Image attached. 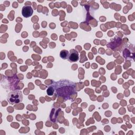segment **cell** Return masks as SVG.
I'll return each instance as SVG.
<instances>
[{
  "instance_id": "obj_1",
  "label": "cell",
  "mask_w": 135,
  "mask_h": 135,
  "mask_svg": "<svg viewBox=\"0 0 135 135\" xmlns=\"http://www.w3.org/2000/svg\"><path fill=\"white\" fill-rule=\"evenodd\" d=\"M8 101L10 104L17 103L21 102L23 99V95L21 91H15L13 92H11L7 98Z\"/></svg>"
},
{
  "instance_id": "obj_2",
  "label": "cell",
  "mask_w": 135,
  "mask_h": 135,
  "mask_svg": "<svg viewBox=\"0 0 135 135\" xmlns=\"http://www.w3.org/2000/svg\"><path fill=\"white\" fill-rule=\"evenodd\" d=\"M68 59L70 62H76L79 59V54L78 52L74 49H71L70 51Z\"/></svg>"
},
{
  "instance_id": "obj_3",
  "label": "cell",
  "mask_w": 135,
  "mask_h": 135,
  "mask_svg": "<svg viewBox=\"0 0 135 135\" xmlns=\"http://www.w3.org/2000/svg\"><path fill=\"white\" fill-rule=\"evenodd\" d=\"M33 13L32 8L29 6H25L23 7L22 10V14L25 17H28L31 16Z\"/></svg>"
},
{
  "instance_id": "obj_4",
  "label": "cell",
  "mask_w": 135,
  "mask_h": 135,
  "mask_svg": "<svg viewBox=\"0 0 135 135\" xmlns=\"http://www.w3.org/2000/svg\"><path fill=\"white\" fill-rule=\"evenodd\" d=\"M60 56L63 59H67L69 56V52L65 50H63L60 52Z\"/></svg>"
},
{
  "instance_id": "obj_5",
  "label": "cell",
  "mask_w": 135,
  "mask_h": 135,
  "mask_svg": "<svg viewBox=\"0 0 135 135\" xmlns=\"http://www.w3.org/2000/svg\"><path fill=\"white\" fill-rule=\"evenodd\" d=\"M53 92H54L53 89L52 88H50V87L49 88V89L47 90V94L49 95H52L53 94Z\"/></svg>"
}]
</instances>
